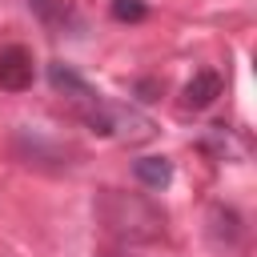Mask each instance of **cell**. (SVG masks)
<instances>
[{"label": "cell", "instance_id": "6da1fadb", "mask_svg": "<svg viewBox=\"0 0 257 257\" xmlns=\"http://www.w3.org/2000/svg\"><path fill=\"white\" fill-rule=\"evenodd\" d=\"M32 84V52L24 44L0 48V88L4 92H24Z\"/></svg>", "mask_w": 257, "mask_h": 257}, {"label": "cell", "instance_id": "7a4b0ae2", "mask_svg": "<svg viewBox=\"0 0 257 257\" xmlns=\"http://www.w3.org/2000/svg\"><path fill=\"white\" fill-rule=\"evenodd\" d=\"M221 72H213V68H201L189 84H185V108H209L217 96H221Z\"/></svg>", "mask_w": 257, "mask_h": 257}, {"label": "cell", "instance_id": "3957f363", "mask_svg": "<svg viewBox=\"0 0 257 257\" xmlns=\"http://www.w3.org/2000/svg\"><path fill=\"white\" fill-rule=\"evenodd\" d=\"M133 177H137L145 189H165V185L173 181V165H169L165 157H141V161L133 165Z\"/></svg>", "mask_w": 257, "mask_h": 257}, {"label": "cell", "instance_id": "277c9868", "mask_svg": "<svg viewBox=\"0 0 257 257\" xmlns=\"http://www.w3.org/2000/svg\"><path fill=\"white\" fill-rule=\"evenodd\" d=\"M108 12H112V20H128V24H137V20H145V16H149L145 0H112V4H108Z\"/></svg>", "mask_w": 257, "mask_h": 257}, {"label": "cell", "instance_id": "5b68a950", "mask_svg": "<svg viewBox=\"0 0 257 257\" xmlns=\"http://www.w3.org/2000/svg\"><path fill=\"white\" fill-rule=\"evenodd\" d=\"M28 4H32V8L40 12V20H48V24H56V20H64V16H68L56 0H28Z\"/></svg>", "mask_w": 257, "mask_h": 257}]
</instances>
